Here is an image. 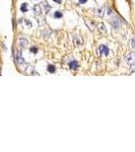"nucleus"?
<instances>
[{"instance_id": "1", "label": "nucleus", "mask_w": 135, "mask_h": 152, "mask_svg": "<svg viewBox=\"0 0 135 152\" xmlns=\"http://www.w3.org/2000/svg\"><path fill=\"white\" fill-rule=\"evenodd\" d=\"M125 61H126V63L133 69L134 68V52H131L129 55H127L126 58H125Z\"/></svg>"}, {"instance_id": "2", "label": "nucleus", "mask_w": 135, "mask_h": 152, "mask_svg": "<svg viewBox=\"0 0 135 152\" xmlns=\"http://www.w3.org/2000/svg\"><path fill=\"white\" fill-rule=\"evenodd\" d=\"M28 46H29V41L27 39L21 38V39L18 40V47H19V48L24 49V48H27Z\"/></svg>"}, {"instance_id": "3", "label": "nucleus", "mask_w": 135, "mask_h": 152, "mask_svg": "<svg viewBox=\"0 0 135 152\" xmlns=\"http://www.w3.org/2000/svg\"><path fill=\"white\" fill-rule=\"evenodd\" d=\"M73 43L75 44V46H81L83 44V40L80 36H74L73 38Z\"/></svg>"}, {"instance_id": "4", "label": "nucleus", "mask_w": 135, "mask_h": 152, "mask_svg": "<svg viewBox=\"0 0 135 152\" xmlns=\"http://www.w3.org/2000/svg\"><path fill=\"white\" fill-rule=\"evenodd\" d=\"M99 50H100V53L102 55H109V49H108V47L107 46H105V45H101L100 46V48H99Z\"/></svg>"}, {"instance_id": "5", "label": "nucleus", "mask_w": 135, "mask_h": 152, "mask_svg": "<svg viewBox=\"0 0 135 152\" xmlns=\"http://www.w3.org/2000/svg\"><path fill=\"white\" fill-rule=\"evenodd\" d=\"M110 24H111V25L113 26L114 28H118L119 26H120V24H119V20L117 19V18H114L113 20H110Z\"/></svg>"}, {"instance_id": "6", "label": "nucleus", "mask_w": 135, "mask_h": 152, "mask_svg": "<svg viewBox=\"0 0 135 152\" xmlns=\"http://www.w3.org/2000/svg\"><path fill=\"white\" fill-rule=\"evenodd\" d=\"M78 67H79V65H78V63H77V62H75V61H72V62H70V63H69V68H70V69H72V70H76Z\"/></svg>"}, {"instance_id": "7", "label": "nucleus", "mask_w": 135, "mask_h": 152, "mask_svg": "<svg viewBox=\"0 0 135 152\" xmlns=\"http://www.w3.org/2000/svg\"><path fill=\"white\" fill-rule=\"evenodd\" d=\"M34 12H35V14L37 15H40L41 13H42V8H41L40 5H35V7H34Z\"/></svg>"}, {"instance_id": "8", "label": "nucleus", "mask_w": 135, "mask_h": 152, "mask_svg": "<svg viewBox=\"0 0 135 152\" xmlns=\"http://www.w3.org/2000/svg\"><path fill=\"white\" fill-rule=\"evenodd\" d=\"M85 24H87V25H88V28L91 29V30H93L95 29V24H93L92 21H91V20H85Z\"/></svg>"}, {"instance_id": "9", "label": "nucleus", "mask_w": 135, "mask_h": 152, "mask_svg": "<svg viewBox=\"0 0 135 152\" xmlns=\"http://www.w3.org/2000/svg\"><path fill=\"white\" fill-rule=\"evenodd\" d=\"M95 12H96V14L97 15V16L102 17L104 15V13H105V11H104V8H97V9H96Z\"/></svg>"}, {"instance_id": "10", "label": "nucleus", "mask_w": 135, "mask_h": 152, "mask_svg": "<svg viewBox=\"0 0 135 152\" xmlns=\"http://www.w3.org/2000/svg\"><path fill=\"white\" fill-rule=\"evenodd\" d=\"M97 28H99V29H100L102 33H107V28H106V26H105L104 24H97Z\"/></svg>"}, {"instance_id": "11", "label": "nucleus", "mask_w": 135, "mask_h": 152, "mask_svg": "<svg viewBox=\"0 0 135 152\" xmlns=\"http://www.w3.org/2000/svg\"><path fill=\"white\" fill-rule=\"evenodd\" d=\"M47 70L50 72V73H54L56 69H55V66H54V65H49L48 68H47Z\"/></svg>"}, {"instance_id": "12", "label": "nucleus", "mask_w": 135, "mask_h": 152, "mask_svg": "<svg viewBox=\"0 0 135 152\" xmlns=\"http://www.w3.org/2000/svg\"><path fill=\"white\" fill-rule=\"evenodd\" d=\"M17 61H18V63H24V58H22V56H21V54L20 53H18L17 54Z\"/></svg>"}, {"instance_id": "13", "label": "nucleus", "mask_w": 135, "mask_h": 152, "mask_svg": "<svg viewBox=\"0 0 135 152\" xmlns=\"http://www.w3.org/2000/svg\"><path fill=\"white\" fill-rule=\"evenodd\" d=\"M20 10H21V11H24V12H25V11L28 10V4H27V3H24V4L21 5Z\"/></svg>"}, {"instance_id": "14", "label": "nucleus", "mask_w": 135, "mask_h": 152, "mask_svg": "<svg viewBox=\"0 0 135 152\" xmlns=\"http://www.w3.org/2000/svg\"><path fill=\"white\" fill-rule=\"evenodd\" d=\"M55 17H57V18L62 17V12H60V11H56L55 12Z\"/></svg>"}, {"instance_id": "15", "label": "nucleus", "mask_w": 135, "mask_h": 152, "mask_svg": "<svg viewBox=\"0 0 135 152\" xmlns=\"http://www.w3.org/2000/svg\"><path fill=\"white\" fill-rule=\"evenodd\" d=\"M43 33H46V35H44V37L48 38V37H49V33H50V32H49V30H47V32H44Z\"/></svg>"}, {"instance_id": "16", "label": "nucleus", "mask_w": 135, "mask_h": 152, "mask_svg": "<svg viewBox=\"0 0 135 152\" xmlns=\"http://www.w3.org/2000/svg\"><path fill=\"white\" fill-rule=\"evenodd\" d=\"M131 47H132V49H134V40L133 39L131 40Z\"/></svg>"}, {"instance_id": "17", "label": "nucleus", "mask_w": 135, "mask_h": 152, "mask_svg": "<svg viewBox=\"0 0 135 152\" xmlns=\"http://www.w3.org/2000/svg\"><path fill=\"white\" fill-rule=\"evenodd\" d=\"M32 52L33 53H37V52H38V50H37L36 48H32Z\"/></svg>"}, {"instance_id": "18", "label": "nucleus", "mask_w": 135, "mask_h": 152, "mask_svg": "<svg viewBox=\"0 0 135 152\" xmlns=\"http://www.w3.org/2000/svg\"><path fill=\"white\" fill-rule=\"evenodd\" d=\"M87 1V0H79V3H81V4H82V3H85Z\"/></svg>"}, {"instance_id": "19", "label": "nucleus", "mask_w": 135, "mask_h": 152, "mask_svg": "<svg viewBox=\"0 0 135 152\" xmlns=\"http://www.w3.org/2000/svg\"><path fill=\"white\" fill-rule=\"evenodd\" d=\"M53 1L56 3H61V0H53Z\"/></svg>"}]
</instances>
